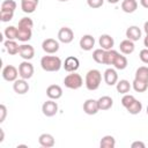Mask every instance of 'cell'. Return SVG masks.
Segmentation results:
<instances>
[{
  "mask_svg": "<svg viewBox=\"0 0 148 148\" xmlns=\"http://www.w3.org/2000/svg\"><path fill=\"white\" fill-rule=\"evenodd\" d=\"M62 66V61L57 56H44L40 59V67L45 72H58Z\"/></svg>",
  "mask_w": 148,
  "mask_h": 148,
  "instance_id": "1",
  "label": "cell"
},
{
  "mask_svg": "<svg viewBox=\"0 0 148 148\" xmlns=\"http://www.w3.org/2000/svg\"><path fill=\"white\" fill-rule=\"evenodd\" d=\"M101 82H102V73L98 69H90L87 72L84 84L88 90L90 91L97 90L101 86Z\"/></svg>",
  "mask_w": 148,
  "mask_h": 148,
  "instance_id": "2",
  "label": "cell"
},
{
  "mask_svg": "<svg viewBox=\"0 0 148 148\" xmlns=\"http://www.w3.org/2000/svg\"><path fill=\"white\" fill-rule=\"evenodd\" d=\"M64 84L66 88L68 89H73V90H76L79 88L82 87L83 84V79L80 74H77L76 72H72L69 74H67L64 79Z\"/></svg>",
  "mask_w": 148,
  "mask_h": 148,
  "instance_id": "3",
  "label": "cell"
},
{
  "mask_svg": "<svg viewBox=\"0 0 148 148\" xmlns=\"http://www.w3.org/2000/svg\"><path fill=\"white\" fill-rule=\"evenodd\" d=\"M34 71H35L34 66L29 60H24L18 65V74H20V77L22 79H25V80L31 79L34 75Z\"/></svg>",
  "mask_w": 148,
  "mask_h": 148,
  "instance_id": "4",
  "label": "cell"
},
{
  "mask_svg": "<svg viewBox=\"0 0 148 148\" xmlns=\"http://www.w3.org/2000/svg\"><path fill=\"white\" fill-rule=\"evenodd\" d=\"M42 49L47 54H54L59 50V42L54 38H46L42 43Z\"/></svg>",
  "mask_w": 148,
  "mask_h": 148,
  "instance_id": "5",
  "label": "cell"
},
{
  "mask_svg": "<svg viewBox=\"0 0 148 148\" xmlns=\"http://www.w3.org/2000/svg\"><path fill=\"white\" fill-rule=\"evenodd\" d=\"M58 109H59L58 108V104H57V102L54 99H49V101L44 102L43 105H42V112L46 117H53V116H56L57 112H58Z\"/></svg>",
  "mask_w": 148,
  "mask_h": 148,
  "instance_id": "6",
  "label": "cell"
},
{
  "mask_svg": "<svg viewBox=\"0 0 148 148\" xmlns=\"http://www.w3.org/2000/svg\"><path fill=\"white\" fill-rule=\"evenodd\" d=\"M18 75V69L13 65H7L2 69V77L8 82H14L15 80H17Z\"/></svg>",
  "mask_w": 148,
  "mask_h": 148,
  "instance_id": "7",
  "label": "cell"
},
{
  "mask_svg": "<svg viewBox=\"0 0 148 148\" xmlns=\"http://www.w3.org/2000/svg\"><path fill=\"white\" fill-rule=\"evenodd\" d=\"M58 39L64 44H69L74 39V32L68 27H62L58 31Z\"/></svg>",
  "mask_w": 148,
  "mask_h": 148,
  "instance_id": "8",
  "label": "cell"
},
{
  "mask_svg": "<svg viewBox=\"0 0 148 148\" xmlns=\"http://www.w3.org/2000/svg\"><path fill=\"white\" fill-rule=\"evenodd\" d=\"M62 66H64L65 71L68 72V73L76 72V71L79 69V67H80V61H79V59H77L76 57L69 56V57H67V58L65 59Z\"/></svg>",
  "mask_w": 148,
  "mask_h": 148,
  "instance_id": "9",
  "label": "cell"
},
{
  "mask_svg": "<svg viewBox=\"0 0 148 148\" xmlns=\"http://www.w3.org/2000/svg\"><path fill=\"white\" fill-rule=\"evenodd\" d=\"M18 56L24 60H31L35 57V49L30 44H22L20 45Z\"/></svg>",
  "mask_w": 148,
  "mask_h": 148,
  "instance_id": "10",
  "label": "cell"
},
{
  "mask_svg": "<svg viewBox=\"0 0 148 148\" xmlns=\"http://www.w3.org/2000/svg\"><path fill=\"white\" fill-rule=\"evenodd\" d=\"M13 89H14V91L16 94L24 95V94H27L29 91V83L27 82L25 79H22V77L21 79H17L13 83Z\"/></svg>",
  "mask_w": 148,
  "mask_h": 148,
  "instance_id": "11",
  "label": "cell"
},
{
  "mask_svg": "<svg viewBox=\"0 0 148 148\" xmlns=\"http://www.w3.org/2000/svg\"><path fill=\"white\" fill-rule=\"evenodd\" d=\"M83 111H84V113H87V114H89V116L96 114V113L99 111L97 99H94V98L87 99V101L83 103Z\"/></svg>",
  "mask_w": 148,
  "mask_h": 148,
  "instance_id": "12",
  "label": "cell"
},
{
  "mask_svg": "<svg viewBox=\"0 0 148 148\" xmlns=\"http://www.w3.org/2000/svg\"><path fill=\"white\" fill-rule=\"evenodd\" d=\"M103 76H104V81H105V83L108 86H114L118 82V74H117L116 68H108V69H105Z\"/></svg>",
  "mask_w": 148,
  "mask_h": 148,
  "instance_id": "13",
  "label": "cell"
},
{
  "mask_svg": "<svg viewBox=\"0 0 148 148\" xmlns=\"http://www.w3.org/2000/svg\"><path fill=\"white\" fill-rule=\"evenodd\" d=\"M39 0H21V9L25 14L34 13L38 7Z\"/></svg>",
  "mask_w": 148,
  "mask_h": 148,
  "instance_id": "14",
  "label": "cell"
},
{
  "mask_svg": "<svg viewBox=\"0 0 148 148\" xmlns=\"http://www.w3.org/2000/svg\"><path fill=\"white\" fill-rule=\"evenodd\" d=\"M46 95H47V97L50 99L57 101V99L61 98V96H62V89L58 84H51V86H49L46 88Z\"/></svg>",
  "mask_w": 148,
  "mask_h": 148,
  "instance_id": "15",
  "label": "cell"
},
{
  "mask_svg": "<svg viewBox=\"0 0 148 148\" xmlns=\"http://www.w3.org/2000/svg\"><path fill=\"white\" fill-rule=\"evenodd\" d=\"M98 44L101 46V49L103 50H111L114 45V39L108 35V34H104V35H101L99 36V39H98Z\"/></svg>",
  "mask_w": 148,
  "mask_h": 148,
  "instance_id": "16",
  "label": "cell"
},
{
  "mask_svg": "<svg viewBox=\"0 0 148 148\" xmlns=\"http://www.w3.org/2000/svg\"><path fill=\"white\" fill-rule=\"evenodd\" d=\"M95 45V38L91 35H83L80 39V47L84 51H90L92 50Z\"/></svg>",
  "mask_w": 148,
  "mask_h": 148,
  "instance_id": "17",
  "label": "cell"
},
{
  "mask_svg": "<svg viewBox=\"0 0 148 148\" xmlns=\"http://www.w3.org/2000/svg\"><path fill=\"white\" fill-rule=\"evenodd\" d=\"M38 142L44 148H51L56 143L53 135L50 134V133H43V134H40L39 138H38Z\"/></svg>",
  "mask_w": 148,
  "mask_h": 148,
  "instance_id": "18",
  "label": "cell"
},
{
  "mask_svg": "<svg viewBox=\"0 0 148 148\" xmlns=\"http://www.w3.org/2000/svg\"><path fill=\"white\" fill-rule=\"evenodd\" d=\"M126 37L132 42H136L141 38V30L136 25H131L126 29Z\"/></svg>",
  "mask_w": 148,
  "mask_h": 148,
  "instance_id": "19",
  "label": "cell"
},
{
  "mask_svg": "<svg viewBox=\"0 0 148 148\" xmlns=\"http://www.w3.org/2000/svg\"><path fill=\"white\" fill-rule=\"evenodd\" d=\"M119 49H120V52L123 54H131L134 52L135 50V45H134V42L130 40V39H124L120 42L119 44Z\"/></svg>",
  "mask_w": 148,
  "mask_h": 148,
  "instance_id": "20",
  "label": "cell"
},
{
  "mask_svg": "<svg viewBox=\"0 0 148 148\" xmlns=\"http://www.w3.org/2000/svg\"><path fill=\"white\" fill-rule=\"evenodd\" d=\"M97 103H98L99 111H105V110H109V109L112 108L113 99L110 96H102V97H99L97 99Z\"/></svg>",
  "mask_w": 148,
  "mask_h": 148,
  "instance_id": "21",
  "label": "cell"
},
{
  "mask_svg": "<svg viewBox=\"0 0 148 148\" xmlns=\"http://www.w3.org/2000/svg\"><path fill=\"white\" fill-rule=\"evenodd\" d=\"M3 46L6 49V51L10 54V56H15V54H18V51H20V45L15 42V40H12V39H7L5 43H3Z\"/></svg>",
  "mask_w": 148,
  "mask_h": 148,
  "instance_id": "22",
  "label": "cell"
},
{
  "mask_svg": "<svg viewBox=\"0 0 148 148\" xmlns=\"http://www.w3.org/2000/svg\"><path fill=\"white\" fill-rule=\"evenodd\" d=\"M138 8V2L136 0H124L121 2V9L123 12L127 13V14H131V13H134Z\"/></svg>",
  "mask_w": 148,
  "mask_h": 148,
  "instance_id": "23",
  "label": "cell"
},
{
  "mask_svg": "<svg viewBox=\"0 0 148 148\" xmlns=\"http://www.w3.org/2000/svg\"><path fill=\"white\" fill-rule=\"evenodd\" d=\"M116 88H117V91H118V92L125 95V94H128V92H130V90H131V88H132V84H131L130 81H127V80H120V81L117 82Z\"/></svg>",
  "mask_w": 148,
  "mask_h": 148,
  "instance_id": "24",
  "label": "cell"
},
{
  "mask_svg": "<svg viewBox=\"0 0 148 148\" xmlns=\"http://www.w3.org/2000/svg\"><path fill=\"white\" fill-rule=\"evenodd\" d=\"M116 146V139L112 135H104L99 141L101 148H114Z\"/></svg>",
  "mask_w": 148,
  "mask_h": 148,
  "instance_id": "25",
  "label": "cell"
},
{
  "mask_svg": "<svg viewBox=\"0 0 148 148\" xmlns=\"http://www.w3.org/2000/svg\"><path fill=\"white\" fill-rule=\"evenodd\" d=\"M134 79L140 80V81L148 82V66H140V67L135 71V76H134Z\"/></svg>",
  "mask_w": 148,
  "mask_h": 148,
  "instance_id": "26",
  "label": "cell"
},
{
  "mask_svg": "<svg viewBox=\"0 0 148 148\" xmlns=\"http://www.w3.org/2000/svg\"><path fill=\"white\" fill-rule=\"evenodd\" d=\"M126 110H127V112L130 114H139L141 112V110H142V103L140 101H138V99H134L132 102V104H130L126 108Z\"/></svg>",
  "mask_w": 148,
  "mask_h": 148,
  "instance_id": "27",
  "label": "cell"
},
{
  "mask_svg": "<svg viewBox=\"0 0 148 148\" xmlns=\"http://www.w3.org/2000/svg\"><path fill=\"white\" fill-rule=\"evenodd\" d=\"M118 52L113 49L111 50H106L105 51V57H104V65H112L113 66V62L116 60V58L118 57Z\"/></svg>",
  "mask_w": 148,
  "mask_h": 148,
  "instance_id": "28",
  "label": "cell"
},
{
  "mask_svg": "<svg viewBox=\"0 0 148 148\" xmlns=\"http://www.w3.org/2000/svg\"><path fill=\"white\" fill-rule=\"evenodd\" d=\"M127 64H128L127 58H126L125 56H121V54L119 53V54H118V57L116 58L114 62H113V67H114L116 69L123 71V69H125V68L127 67Z\"/></svg>",
  "mask_w": 148,
  "mask_h": 148,
  "instance_id": "29",
  "label": "cell"
},
{
  "mask_svg": "<svg viewBox=\"0 0 148 148\" xmlns=\"http://www.w3.org/2000/svg\"><path fill=\"white\" fill-rule=\"evenodd\" d=\"M18 29H23V30H32L34 28V21L30 17H22L18 21Z\"/></svg>",
  "mask_w": 148,
  "mask_h": 148,
  "instance_id": "30",
  "label": "cell"
},
{
  "mask_svg": "<svg viewBox=\"0 0 148 148\" xmlns=\"http://www.w3.org/2000/svg\"><path fill=\"white\" fill-rule=\"evenodd\" d=\"M132 87H133V89L136 92H145L148 89V82H145V81H140V80L134 79L133 82H132Z\"/></svg>",
  "mask_w": 148,
  "mask_h": 148,
  "instance_id": "31",
  "label": "cell"
},
{
  "mask_svg": "<svg viewBox=\"0 0 148 148\" xmlns=\"http://www.w3.org/2000/svg\"><path fill=\"white\" fill-rule=\"evenodd\" d=\"M17 32H18V30H17L16 27H14V25H9V27H7V28L5 29L3 35H5V37H6L7 39L15 40V39H17Z\"/></svg>",
  "mask_w": 148,
  "mask_h": 148,
  "instance_id": "32",
  "label": "cell"
},
{
  "mask_svg": "<svg viewBox=\"0 0 148 148\" xmlns=\"http://www.w3.org/2000/svg\"><path fill=\"white\" fill-rule=\"evenodd\" d=\"M15 9H16V2L14 0H5V1H2L0 10H2V12H13L14 13Z\"/></svg>",
  "mask_w": 148,
  "mask_h": 148,
  "instance_id": "33",
  "label": "cell"
},
{
  "mask_svg": "<svg viewBox=\"0 0 148 148\" xmlns=\"http://www.w3.org/2000/svg\"><path fill=\"white\" fill-rule=\"evenodd\" d=\"M104 57H105V50L103 49H96L92 52V59L97 62V64H104Z\"/></svg>",
  "mask_w": 148,
  "mask_h": 148,
  "instance_id": "34",
  "label": "cell"
},
{
  "mask_svg": "<svg viewBox=\"0 0 148 148\" xmlns=\"http://www.w3.org/2000/svg\"><path fill=\"white\" fill-rule=\"evenodd\" d=\"M135 99V97L133 96V95H130V94H125L124 96H123V98H121V105L126 109L130 104H132V102Z\"/></svg>",
  "mask_w": 148,
  "mask_h": 148,
  "instance_id": "35",
  "label": "cell"
},
{
  "mask_svg": "<svg viewBox=\"0 0 148 148\" xmlns=\"http://www.w3.org/2000/svg\"><path fill=\"white\" fill-rule=\"evenodd\" d=\"M14 13L13 12H2L0 10V20L2 22H9L10 20H13Z\"/></svg>",
  "mask_w": 148,
  "mask_h": 148,
  "instance_id": "36",
  "label": "cell"
},
{
  "mask_svg": "<svg viewBox=\"0 0 148 148\" xmlns=\"http://www.w3.org/2000/svg\"><path fill=\"white\" fill-rule=\"evenodd\" d=\"M87 3L90 8L92 9H96V8H99L103 6L104 3V0H87Z\"/></svg>",
  "mask_w": 148,
  "mask_h": 148,
  "instance_id": "37",
  "label": "cell"
},
{
  "mask_svg": "<svg viewBox=\"0 0 148 148\" xmlns=\"http://www.w3.org/2000/svg\"><path fill=\"white\" fill-rule=\"evenodd\" d=\"M139 58H140V60H141L143 64H147V65H148V49L141 50L140 53H139Z\"/></svg>",
  "mask_w": 148,
  "mask_h": 148,
  "instance_id": "38",
  "label": "cell"
},
{
  "mask_svg": "<svg viewBox=\"0 0 148 148\" xmlns=\"http://www.w3.org/2000/svg\"><path fill=\"white\" fill-rule=\"evenodd\" d=\"M6 116H7V108H6L5 104H1L0 105V123L5 121Z\"/></svg>",
  "mask_w": 148,
  "mask_h": 148,
  "instance_id": "39",
  "label": "cell"
},
{
  "mask_svg": "<svg viewBox=\"0 0 148 148\" xmlns=\"http://www.w3.org/2000/svg\"><path fill=\"white\" fill-rule=\"evenodd\" d=\"M131 147L132 148H146V145L142 141H134V142H132Z\"/></svg>",
  "mask_w": 148,
  "mask_h": 148,
  "instance_id": "40",
  "label": "cell"
},
{
  "mask_svg": "<svg viewBox=\"0 0 148 148\" xmlns=\"http://www.w3.org/2000/svg\"><path fill=\"white\" fill-rule=\"evenodd\" d=\"M140 3L143 8H147L148 9V0H140Z\"/></svg>",
  "mask_w": 148,
  "mask_h": 148,
  "instance_id": "41",
  "label": "cell"
},
{
  "mask_svg": "<svg viewBox=\"0 0 148 148\" xmlns=\"http://www.w3.org/2000/svg\"><path fill=\"white\" fill-rule=\"evenodd\" d=\"M5 140V132L2 128H0V142H2Z\"/></svg>",
  "mask_w": 148,
  "mask_h": 148,
  "instance_id": "42",
  "label": "cell"
},
{
  "mask_svg": "<svg viewBox=\"0 0 148 148\" xmlns=\"http://www.w3.org/2000/svg\"><path fill=\"white\" fill-rule=\"evenodd\" d=\"M143 30H145L146 35H148V21L145 22V24H143Z\"/></svg>",
  "mask_w": 148,
  "mask_h": 148,
  "instance_id": "43",
  "label": "cell"
},
{
  "mask_svg": "<svg viewBox=\"0 0 148 148\" xmlns=\"http://www.w3.org/2000/svg\"><path fill=\"white\" fill-rule=\"evenodd\" d=\"M143 45L146 46V49H148V35H146V37L143 39Z\"/></svg>",
  "mask_w": 148,
  "mask_h": 148,
  "instance_id": "44",
  "label": "cell"
},
{
  "mask_svg": "<svg viewBox=\"0 0 148 148\" xmlns=\"http://www.w3.org/2000/svg\"><path fill=\"white\" fill-rule=\"evenodd\" d=\"M106 1H108L109 3H113V5H114V3H118L120 0H106Z\"/></svg>",
  "mask_w": 148,
  "mask_h": 148,
  "instance_id": "45",
  "label": "cell"
},
{
  "mask_svg": "<svg viewBox=\"0 0 148 148\" xmlns=\"http://www.w3.org/2000/svg\"><path fill=\"white\" fill-rule=\"evenodd\" d=\"M58 1H61V2H66V1H68V0H58Z\"/></svg>",
  "mask_w": 148,
  "mask_h": 148,
  "instance_id": "46",
  "label": "cell"
},
{
  "mask_svg": "<svg viewBox=\"0 0 148 148\" xmlns=\"http://www.w3.org/2000/svg\"><path fill=\"white\" fill-rule=\"evenodd\" d=\"M146 112H147V114H148V105H147V110H146Z\"/></svg>",
  "mask_w": 148,
  "mask_h": 148,
  "instance_id": "47",
  "label": "cell"
}]
</instances>
